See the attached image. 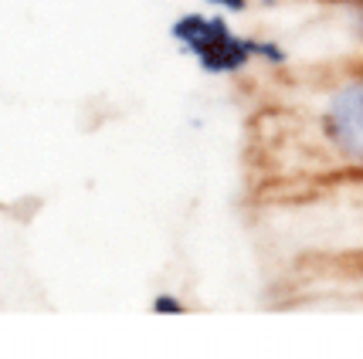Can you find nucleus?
I'll use <instances>...</instances> for the list:
<instances>
[{
	"instance_id": "f257e3e1",
	"label": "nucleus",
	"mask_w": 363,
	"mask_h": 359,
	"mask_svg": "<svg viewBox=\"0 0 363 359\" xmlns=\"http://www.w3.org/2000/svg\"><path fill=\"white\" fill-rule=\"evenodd\" d=\"M170 38L184 55L197 62L204 75H241L255 62H265L272 68H282L289 62L279 41L231 31L224 14H180L170 24Z\"/></svg>"
},
{
	"instance_id": "f03ea898",
	"label": "nucleus",
	"mask_w": 363,
	"mask_h": 359,
	"mask_svg": "<svg viewBox=\"0 0 363 359\" xmlns=\"http://www.w3.org/2000/svg\"><path fill=\"white\" fill-rule=\"evenodd\" d=\"M306 129L330 163L363 173V72L330 81L313 98Z\"/></svg>"
},
{
	"instance_id": "7ed1b4c3",
	"label": "nucleus",
	"mask_w": 363,
	"mask_h": 359,
	"mask_svg": "<svg viewBox=\"0 0 363 359\" xmlns=\"http://www.w3.org/2000/svg\"><path fill=\"white\" fill-rule=\"evenodd\" d=\"M207 7H214L218 14H245L248 11V0H204Z\"/></svg>"
},
{
	"instance_id": "20e7f679",
	"label": "nucleus",
	"mask_w": 363,
	"mask_h": 359,
	"mask_svg": "<svg viewBox=\"0 0 363 359\" xmlns=\"http://www.w3.org/2000/svg\"><path fill=\"white\" fill-rule=\"evenodd\" d=\"M153 312H160V315H180V312H184V305H180L174 295H160L157 302H153Z\"/></svg>"
}]
</instances>
